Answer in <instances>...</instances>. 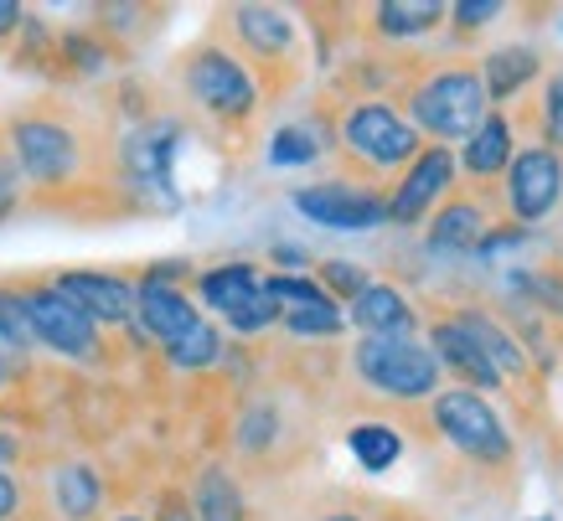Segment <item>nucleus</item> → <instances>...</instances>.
<instances>
[{
    "label": "nucleus",
    "instance_id": "1",
    "mask_svg": "<svg viewBox=\"0 0 563 521\" xmlns=\"http://www.w3.org/2000/svg\"><path fill=\"white\" fill-rule=\"evenodd\" d=\"M352 362L362 383L393 403H424L440 392V362L413 336H362Z\"/></svg>",
    "mask_w": 563,
    "mask_h": 521
},
{
    "label": "nucleus",
    "instance_id": "2",
    "mask_svg": "<svg viewBox=\"0 0 563 521\" xmlns=\"http://www.w3.org/2000/svg\"><path fill=\"white\" fill-rule=\"evenodd\" d=\"M486 109H492V99H486V84H481L476 68L429 73L424 84L409 93L413 130H424L434 140H471L481 130Z\"/></svg>",
    "mask_w": 563,
    "mask_h": 521
},
{
    "label": "nucleus",
    "instance_id": "3",
    "mask_svg": "<svg viewBox=\"0 0 563 521\" xmlns=\"http://www.w3.org/2000/svg\"><path fill=\"white\" fill-rule=\"evenodd\" d=\"M181 84H187L191 103L202 109V114L222 119V124H243V119L258 114V84L249 63H243L239 52H228L222 42H202V47L187 57V68H181Z\"/></svg>",
    "mask_w": 563,
    "mask_h": 521
},
{
    "label": "nucleus",
    "instance_id": "4",
    "mask_svg": "<svg viewBox=\"0 0 563 521\" xmlns=\"http://www.w3.org/2000/svg\"><path fill=\"white\" fill-rule=\"evenodd\" d=\"M5 145L16 155L21 176L42 191L52 186H73L78 170H84V135L73 130L68 119L52 114H21L5 124Z\"/></svg>",
    "mask_w": 563,
    "mask_h": 521
},
{
    "label": "nucleus",
    "instance_id": "5",
    "mask_svg": "<svg viewBox=\"0 0 563 521\" xmlns=\"http://www.w3.org/2000/svg\"><path fill=\"white\" fill-rule=\"evenodd\" d=\"M342 151L352 160H362L367 170H398L409 166L424 145H419V130L404 114H393L388 103L377 99H362L342 114Z\"/></svg>",
    "mask_w": 563,
    "mask_h": 521
},
{
    "label": "nucleus",
    "instance_id": "6",
    "mask_svg": "<svg viewBox=\"0 0 563 521\" xmlns=\"http://www.w3.org/2000/svg\"><path fill=\"white\" fill-rule=\"evenodd\" d=\"M197 295H202L207 310H218L239 336H258V331L279 325V304L269 300L264 274H258V264H249V258H233V264H218V269H202L197 274Z\"/></svg>",
    "mask_w": 563,
    "mask_h": 521
},
{
    "label": "nucleus",
    "instance_id": "7",
    "mask_svg": "<svg viewBox=\"0 0 563 521\" xmlns=\"http://www.w3.org/2000/svg\"><path fill=\"white\" fill-rule=\"evenodd\" d=\"M176 140H181L176 119H151V124H140V130L124 135V145H120L124 186L145 207H176V181H172Z\"/></svg>",
    "mask_w": 563,
    "mask_h": 521
},
{
    "label": "nucleus",
    "instance_id": "8",
    "mask_svg": "<svg viewBox=\"0 0 563 521\" xmlns=\"http://www.w3.org/2000/svg\"><path fill=\"white\" fill-rule=\"evenodd\" d=\"M434 423L440 434L455 444L461 454L481 459V465H501L512 454V434L501 429L496 408L471 392V387H450V392H434Z\"/></svg>",
    "mask_w": 563,
    "mask_h": 521
},
{
    "label": "nucleus",
    "instance_id": "9",
    "mask_svg": "<svg viewBox=\"0 0 563 521\" xmlns=\"http://www.w3.org/2000/svg\"><path fill=\"white\" fill-rule=\"evenodd\" d=\"M21 295H26V315H32L36 346L68 356V362H99L103 356L99 325H93L68 295H57L52 285H26Z\"/></svg>",
    "mask_w": 563,
    "mask_h": 521
},
{
    "label": "nucleus",
    "instance_id": "10",
    "mask_svg": "<svg viewBox=\"0 0 563 521\" xmlns=\"http://www.w3.org/2000/svg\"><path fill=\"white\" fill-rule=\"evenodd\" d=\"M290 202L300 218H310L316 228H331V233H367V228H383V222H388V202H383L377 191L352 186V181L295 186Z\"/></svg>",
    "mask_w": 563,
    "mask_h": 521
},
{
    "label": "nucleus",
    "instance_id": "11",
    "mask_svg": "<svg viewBox=\"0 0 563 521\" xmlns=\"http://www.w3.org/2000/svg\"><path fill=\"white\" fill-rule=\"evenodd\" d=\"M563 202V155L548 145L517 151L507 166V207L517 222H538Z\"/></svg>",
    "mask_w": 563,
    "mask_h": 521
},
{
    "label": "nucleus",
    "instance_id": "12",
    "mask_svg": "<svg viewBox=\"0 0 563 521\" xmlns=\"http://www.w3.org/2000/svg\"><path fill=\"white\" fill-rule=\"evenodd\" d=\"M450 176H455V160H450V151H444V145H424V151L409 160L404 181L393 186V197H383V202H388V222H398V228L419 222L429 207H434L444 191H450Z\"/></svg>",
    "mask_w": 563,
    "mask_h": 521
},
{
    "label": "nucleus",
    "instance_id": "13",
    "mask_svg": "<svg viewBox=\"0 0 563 521\" xmlns=\"http://www.w3.org/2000/svg\"><path fill=\"white\" fill-rule=\"evenodd\" d=\"M57 295H68L93 325H130L135 320V285L120 274H99V269H63L52 279Z\"/></svg>",
    "mask_w": 563,
    "mask_h": 521
},
{
    "label": "nucleus",
    "instance_id": "14",
    "mask_svg": "<svg viewBox=\"0 0 563 521\" xmlns=\"http://www.w3.org/2000/svg\"><path fill=\"white\" fill-rule=\"evenodd\" d=\"M135 320L145 325V336H155L161 346H172V341H181L202 320V310L187 300V289L176 285V279H155V274H145L135 285Z\"/></svg>",
    "mask_w": 563,
    "mask_h": 521
},
{
    "label": "nucleus",
    "instance_id": "15",
    "mask_svg": "<svg viewBox=\"0 0 563 521\" xmlns=\"http://www.w3.org/2000/svg\"><path fill=\"white\" fill-rule=\"evenodd\" d=\"M228 21H233V36L258 63H285L295 52V21L279 5H233Z\"/></svg>",
    "mask_w": 563,
    "mask_h": 521
},
{
    "label": "nucleus",
    "instance_id": "16",
    "mask_svg": "<svg viewBox=\"0 0 563 521\" xmlns=\"http://www.w3.org/2000/svg\"><path fill=\"white\" fill-rule=\"evenodd\" d=\"M429 352H434L440 372L450 367L465 387H471V392H476V387H496V383H501V377H496V367L486 362V356H481V346L471 341V331H465L455 315L440 320V325L429 331Z\"/></svg>",
    "mask_w": 563,
    "mask_h": 521
},
{
    "label": "nucleus",
    "instance_id": "17",
    "mask_svg": "<svg viewBox=\"0 0 563 521\" xmlns=\"http://www.w3.org/2000/svg\"><path fill=\"white\" fill-rule=\"evenodd\" d=\"M352 325L362 336H413V304L398 295L393 285H367L352 300Z\"/></svg>",
    "mask_w": 563,
    "mask_h": 521
},
{
    "label": "nucleus",
    "instance_id": "18",
    "mask_svg": "<svg viewBox=\"0 0 563 521\" xmlns=\"http://www.w3.org/2000/svg\"><path fill=\"white\" fill-rule=\"evenodd\" d=\"M191 517L197 521H249V501H243V486L222 465H207L191 486Z\"/></svg>",
    "mask_w": 563,
    "mask_h": 521
},
{
    "label": "nucleus",
    "instance_id": "19",
    "mask_svg": "<svg viewBox=\"0 0 563 521\" xmlns=\"http://www.w3.org/2000/svg\"><path fill=\"white\" fill-rule=\"evenodd\" d=\"M486 212L476 202H450L429 228V253H476V243L486 237Z\"/></svg>",
    "mask_w": 563,
    "mask_h": 521
},
{
    "label": "nucleus",
    "instance_id": "20",
    "mask_svg": "<svg viewBox=\"0 0 563 521\" xmlns=\"http://www.w3.org/2000/svg\"><path fill=\"white\" fill-rule=\"evenodd\" d=\"M52 501L68 521H93L103 506V480L99 470H88V465H63V470L52 475Z\"/></svg>",
    "mask_w": 563,
    "mask_h": 521
},
{
    "label": "nucleus",
    "instance_id": "21",
    "mask_svg": "<svg viewBox=\"0 0 563 521\" xmlns=\"http://www.w3.org/2000/svg\"><path fill=\"white\" fill-rule=\"evenodd\" d=\"M455 320H461L465 331H471V341H476L481 356H486V362L496 367V377H522V372H528V356H522V346H517V341L507 336V331H501L492 315H481V310H461Z\"/></svg>",
    "mask_w": 563,
    "mask_h": 521
},
{
    "label": "nucleus",
    "instance_id": "22",
    "mask_svg": "<svg viewBox=\"0 0 563 521\" xmlns=\"http://www.w3.org/2000/svg\"><path fill=\"white\" fill-rule=\"evenodd\" d=\"M465 170L471 176H496V170L512 166V124L501 114H486L481 119V130L465 140Z\"/></svg>",
    "mask_w": 563,
    "mask_h": 521
},
{
    "label": "nucleus",
    "instance_id": "23",
    "mask_svg": "<svg viewBox=\"0 0 563 521\" xmlns=\"http://www.w3.org/2000/svg\"><path fill=\"white\" fill-rule=\"evenodd\" d=\"M538 73V52L532 47H496L486 63H481V84H486V99H512L517 88L532 84Z\"/></svg>",
    "mask_w": 563,
    "mask_h": 521
},
{
    "label": "nucleus",
    "instance_id": "24",
    "mask_svg": "<svg viewBox=\"0 0 563 521\" xmlns=\"http://www.w3.org/2000/svg\"><path fill=\"white\" fill-rule=\"evenodd\" d=\"M440 21H444L440 0H388V5L373 11L377 36H419V32H434Z\"/></svg>",
    "mask_w": 563,
    "mask_h": 521
},
{
    "label": "nucleus",
    "instance_id": "25",
    "mask_svg": "<svg viewBox=\"0 0 563 521\" xmlns=\"http://www.w3.org/2000/svg\"><path fill=\"white\" fill-rule=\"evenodd\" d=\"M346 444H352V454H357V465L367 475H383L388 465H398V454H404V434H398L393 423H352Z\"/></svg>",
    "mask_w": 563,
    "mask_h": 521
},
{
    "label": "nucleus",
    "instance_id": "26",
    "mask_svg": "<svg viewBox=\"0 0 563 521\" xmlns=\"http://www.w3.org/2000/svg\"><path fill=\"white\" fill-rule=\"evenodd\" d=\"M218 356H222V331L207 315L197 320V325H191L181 341H172V346H166V362H172V367H181V372L218 367Z\"/></svg>",
    "mask_w": 563,
    "mask_h": 521
},
{
    "label": "nucleus",
    "instance_id": "27",
    "mask_svg": "<svg viewBox=\"0 0 563 521\" xmlns=\"http://www.w3.org/2000/svg\"><path fill=\"white\" fill-rule=\"evenodd\" d=\"M279 325L290 336H310V341H325V336H342L346 331V315L336 300H316V304H290L279 310Z\"/></svg>",
    "mask_w": 563,
    "mask_h": 521
},
{
    "label": "nucleus",
    "instance_id": "28",
    "mask_svg": "<svg viewBox=\"0 0 563 521\" xmlns=\"http://www.w3.org/2000/svg\"><path fill=\"white\" fill-rule=\"evenodd\" d=\"M321 124H279L269 140V166H310V160H321Z\"/></svg>",
    "mask_w": 563,
    "mask_h": 521
},
{
    "label": "nucleus",
    "instance_id": "29",
    "mask_svg": "<svg viewBox=\"0 0 563 521\" xmlns=\"http://www.w3.org/2000/svg\"><path fill=\"white\" fill-rule=\"evenodd\" d=\"M0 352H36V331L21 289H0Z\"/></svg>",
    "mask_w": 563,
    "mask_h": 521
},
{
    "label": "nucleus",
    "instance_id": "30",
    "mask_svg": "<svg viewBox=\"0 0 563 521\" xmlns=\"http://www.w3.org/2000/svg\"><path fill=\"white\" fill-rule=\"evenodd\" d=\"M316 285H321L336 304H342V300L352 304V300L362 295V289L373 285V279H367V269H362V264H346V258H325L321 274H316Z\"/></svg>",
    "mask_w": 563,
    "mask_h": 521
},
{
    "label": "nucleus",
    "instance_id": "31",
    "mask_svg": "<svg viewBox=\"0 0 563 521\" xmlns=\"http://www.w3.org/2000/svg\"><path fill=\"white\" fill-rule=\"evenodd\" d=\"M21 197H26V176H21L11 145H0V222H11L21 212Z\"/></svg>",
    "mask_w": 563,
    "mask_h": 521
},
{
    "label": "nucleus",
    "instance_id": "32",
    "mask_svg": "<svg viewBox=\"0 0 563 521\" xmlns=\"http://www.w3.org/2000/svg\"><path fill=\"white\" fill-rule=\"evenodd\" d=\"M543 124H548V151L559 145V155H563V73L548 84V93H543Z\"/></svg>",
    "mask_w": 563,
    "mask_h": 521
},
{
    "label": "nucleus",
    "instance_id": "33",
    "mask_svg": "<svg viewBox=\"0 0 563 521\" xmlns=\"http://www.w3.org/2000/svg\"><path fill=\"white\" fill-rule=\"evenodd\" d=\"M450 16H455L465 32H471V26H486L492 16H501V0H461V5H455Z\"/></svg>",
    "mask_w": 563,
    "mask_h": 521
},
{
    "label": "nucleus",
    "instance_id": "34",
    "mask_svg": "<svg viewBox=\"0 0 563 521\" xmlns=\"http://www.w3.org/2000/svg\"><path fill=\"white\" fill-rule=\"evenodd\" d=\"M16 506H21V486H16V475H11V470H0V521H11V517H16Z\"/></svg>",
    "mask_w": 563,
    "mask_h": 521
},
{
    "label": "nucleus",
    "instance_id": "35",
    "mask_svg": "<svg viewBox=\"0 0 563 521\" xmlns=\"http://www.w3.org/2000/svg\"><path fill=\"white\" fill-rule=\"evenodd\" d=\"M21 26H26V11H21L16 0H0V42L11 32H21Z\"/></svg>",
    "mask_w": 563,
    "mask_h": 521
},
{
    "label": "nucleus",
    "instance_id": "36",
    "mask_svg": "<svg viewBox=\"0 0 563 521\" xmlns=\"http://www.w3.org/2000/svg\"><path fill=\"white\" fill-rule=\"evenodd\" d=\"M161 521H197V517H191V506L172 490V496H161Z\"/></svg>",
    "mask_w": 563,
    "mask_h": 521
},
{
    "label": "nucleus",
    "instance_id": "37",
    "mask_svg": "<svg viewBox=\"0 0 563 521\" xmlns=\"http://www.w3.org/2000/svg\"><path fill=\"white\" fill-rule=\"evenodd\" d=\"M11 454H16V439H11V434H0V470L11 465Z\"/></svg>",
    "mask_w": 563,
    "mask_h": 521
},
{
    "label": "nucleus",
    "instance_id": "38",
    "mask_svg": "<svg viewBox=\"0 0 563 521\" xmlns=\"http://www.w3.org/2000/svg\"><path fill=\"white\" fill-rule=\"evenodd\" d=\"M274 258H279V264H306V253L300 248H274Z\"/></svg>",
    "mask_w": 563,
    "mask_h": 521
},
{
    "label": "nucleus",
    "instance_id": "39",
    "mask_svg": "<svg viewBox=\"0 0 563 521\" xmlns=\"http://www.w3.org/2000/svg\"><path fill=\"white\" fill-rule=\"evenodd\" d=\"M321 521H362L357 511H331V517H321Z\"/></svg>",
    "mask_w": 563,
    "mask_h": 521
},
{
    "label": "nucleus",
    "instance_id": "40",
    "mask_svg": "<svg viewBox=\"0 0 563 521\" xmlns=\"http://www.w3.org/2000/svg\"><path fill=\"white\" fill-rule=\"evenodd\" d=\"M0 387H5V362H0Z\"/></svg>",
    "mask_w": 563,
    "mask_h": 521
},
{
    "label": "nucleus",
    "instance_id": "41",
    "mask_svg": "<svg viewBox=\"0 0 563 521\" xmlns=\"http://www.w3.org/2000/svg\"><path fill=\"white\" fill-rule=\"evenodd\" d=\"M114 521H145V517H114Z\"/></svg>",
    "mask_w": 563,
    "mask_h": 521
},
{
    "label": "nucleus",
    "instance_id": "42",
    "mask_svg": "<svg viewBox=\"0 0 563 521\" xmlns=\"http://www.w3.org/2000/svg\"><path fill=\"white\" fill-rule=\"evenodd\" d=\"M532 521H553V517H532Z\"/></svg>",
    "mask_w": 563,
    "mask_h": 521
}]
</instances>
